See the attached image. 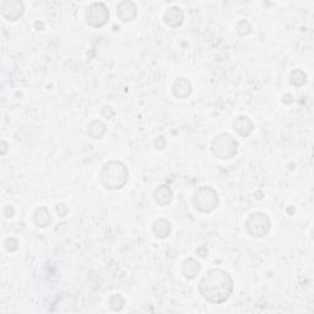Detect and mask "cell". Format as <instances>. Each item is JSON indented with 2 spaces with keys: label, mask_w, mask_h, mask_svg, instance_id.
Here are the masks:
<instances>
[{
  "label": "cell",
  "mask_w": 314,
  "mask_h": 314,
  "mask_svg": "<svg viewBox=\"0 0 314 314\" xmlns=\"http://www.w3.org/2000/svg\"><path fill=\"white\" fill-rule=\"evenodd\" d=\"M233 286L231 275L227 271L222 269H211L200 280L199 292L202 297L210 303L221 304L231 297Z\"/></svg>",
  "instance_id": "6da1fadb"
},
{
  "label": "cell",
  "mask_w": 314,
  "mask_h": 314,
  "mask_svg": "<svg viewBox=\"0 0 314 314\" xmlns=\"http://www.w3.org/2000/svg\"><path fill=\"white\" fill-rule=\"evenodd\" d=\"M100 178L106 189L118 190L128 183L129 172L127 167L119 161H108L103 164L100 172Z\"/></svg>",
  "instance_id": "7a4b0ae2"
},
{
  "label": "cell",
  "mask_w": 314,
  "mask_h": 314,
  "mask_svg": "<svg viewBox=\"0 0 314 314\" xmlns=\"http://www.w3.org/2000/svg\"><path fill=\"white\" fill-rule=\"evenodd\" d=\"M211 152L220 160H230L238 152L237 140L229 133H220L212 139Z\"/></svg>",
  "instance_id": "3957f363"
},
{
  "label": "cell",
  "mask_w": 314,
  "mask_h": 314,
  "mask_svg": "<svg viewBox=\"0 0 314 314\" xmlns=\"http://www.w3.org/2000/svg\"><path fill=\"white\" fill-rule=\"evenodd\" d=\"M195 209L203 214H210L219 206V194L211 187H200L193 198Z\"/></svg>",
  "instance_id": "277c9868"
},
{
  "label": "cell",
  "mask_w": 314,
  "mask_h": 314,
  "mask_svg": "<svg viewBox=\"0 0 314 314\" xmlns=\"http://www.w3.org/2000/svg\"><path fill=\"white\" fill-rule=\"evenodd\" d=\"M270 219L265 212L255 211L250 214L246 220V229L248 233L254 238H263L270 231Z\"/></svg>",
  "instance_id": "5b68a950"
},
{
  "label": "cell",
  "mask_w": 314,
  "mask_h": 314,
  "mask_svg": "<svg viewBox=\"0 0 314 314\" xmlns=\"http://www.w3.org/2000/svg\"><path fill=\"white\" fill-rule=\"evenodd\" d=\"M109 20V10L103 3H94L86 11V22L89 26L100 28L106 25Z\"/></svg>",
  "instance_id": "8992f818"
},
{
  "label": "cell",
  "mask_w": 314,
  "mask_h": 314,
  "mask_svg": "<svg viewBox=\"0 0 314 314\" xmlns=\"http://www.w3.org/2000/svg\"><path fill=\"white\" fill-rule=\"evenodd\" d=\"M2 15L9 21H17L25 13V7L21 0H3L0 4Z\"/></svg>",
  "instance_id": "52a82bcc"
},
{
  "label": "cell",
  "mask_w": 314,
  "mask_h": 314,
  "mask_svg": "<svg viewBox=\"0 0 314 314\" xmlns=\"http://www.w3.org/2000/svg\"><path fill=\"white\" fill-rule=\"evenodd\" d=\"M137 15V8L135 3L131 0H124V2L119 3L117 7V16L119 17L123 22H130V21L135 20Z\"/></svg>",
  "instance_id": "ba28073f"
},
{
  "label": "cell",
  "mask_w": 314,
  "mask_h": 314,
  "mask_svg": "<svg viewBox=\"0 0 314 314\" xmlns=\"http://www.w3.org/2000/svg\"><path fill=\"white\" fill-rule=\"evenodd\" d=\"M232 129L242 137H248L254 130V124L250 121L249 117L247 116H238L237 118L233 121Z\"/></svg>",
  "instance_id": "9c48e42d"
},
{
  "label": "cell",
  "mask_w": 314,
  "mask_h": 314,
  "mask_svg": "<svg viewBox=\"0 0 314 314\" xmlns=\"http://www.w3.org/2000/svg\"><path fill=\"white\" fill-rule=\"evenodd\" d=\"M163 20L169 27H179L182 26L184 21V14L179 7H171L167 9V11L163 15Z\"/></svg>",
  "instance_id": "30bf717a"
},
{
  "label": "cell",
  "mask_w": 314,
  "mask_h": 314,
  "mask_svg": "<svg viewBox=\"0 0 314 314\" xmlns=\"http://www.w3.org/2000/svg\"><path fill=\"white\" fill-rule=\"evenodd\" d=\"M191 91H193L191 82L188 79H185V77H178L172 85V94L177 98L189 97Z\"/></svg>",
  "instance_id": "8fae6325"
},
{
  "label": "cell",
  "mask_w": 314,
  "mask_h": 314,
  "mask_svg": "<svg viewBox=\"0 0 314 314\" xmlns=\"http://www.w3.org/2000/svg\"><path fill=\"white\" fill-rule=\"evenodd\" d=\"M152 196H154L155 203H156L157 205L166 206V205L171 204V202L173 199V193H172L171 188H169V185L162 184V185H158L156 189L154 190Z\"/></svg>",
  "instance_id": "7c38bea8"
},
{
  "label": "cell",
  "mask_w": 314,
  "mask_h": 314,
  "mask_svg": "<svg viewBox=\"0 0 314 314\" xmlns=\"http://www.w3.org/2000/svg\"><path fill=\"white\" fill-rule=\"evenodd\" d=\"M181 270L182 274L184 275V277L191 280L194 279V277H196V275L200 273V270H202V265H200V263L196 259L188 258L182 263Z\"/></svg>",
  "instance_id": "4fadbf2b"
},
{
  "label": "cell",
  "mask_w": 314,
  "mask_h": 314,
  "mask_svg": "<svg viewBox=\"0 0 314 314\" xmlns=\"http://www.w3.org/2000/svg\"><path fill=\"white\" fill-rule=\"evenodd\" d=\"M32 220H34L36 226L41 227V229H46V227L49 226L50 222H52V216H50L49 210H48L46 206H40V208H37L35 210Z\"/></svg>",
  "instance_id": "5bb4252c"
},
{
  "label": "cell",
  "mask_w": 314,
  "mask_h": 314,
  "mask_svg": "<svg viewBox=\"0 0 314 314\" xmlns=\"http://www.w3.org/2000/svg\"><path fill=\"white\" fill-rule=\"evenodd\" d=\"M152 232L158 238H167L172 232L171 222L166 219H157L152 223Z\"/></svg>",
  "instance_id": "9a60e30c"
},
{
  "label": "cell",
  "mask_w": 314,
  "mask_h": 314,
  "mask_svg": "<svg viewBox=\"0 0 314 314\" xmlns=\"http://www.w3.org/2000/svg\"><path fill=\"white\" fill-rule=\"evenodd\" d=\"M106 131H107L106 124H104L102 121H100V119H94V121L90 122L88 127V134L90 137H92V139L96 140L102 139L104 134H106Z\"/></svg>",
  "instance_id": "2e32d148"
},
{
  "label": "cell",
  "mask_w": 314,
  "mask_h": 314,
  "mask_svg": "<svg viewBox=\"0 0 314 314\" xmlns=\"http://www.w3.org/2000/svg\"><path fill=\"white\" fill-rule=\"evenodd\" d=\"M307 82V74L302 69H295L290 74V83L296 88H301Z\"/></svg>",
  "instance_id": "e0dca14e"
},
{
  "label": "cell",
  "mask_w": 314,
  "mask_h": 314,
  "mask_svg": "<svg viewBox=\"0 0 314 314\" xmlns=\"http://www.w3.org/2000/svg\"><path fill=\"white\" fill-rule=\"evenodd\" d=\"M124 304H125V300L122 295H118V294L112 295L108 300V306L110 309L115 310V312H119V310L123 309Z\"/></svg>",
  "instance_id": "ac0fdd59"
},
{
  "label": "cell",
  "mask_w": 314,
  "mask_h": 314,
  "mask_svg": "<svg viewBox=\"0 0 314 314\" xmlns=\"http://www.w3.org/2000/svg\"><path fill=\"white\" fill-rule=\"evenodd\" d=\"M236 31H237L239 36H247L252 32V26H250V23L247 20H241L236 25Z\"/></svg>",
  "instance_id": "d6986e66"
},
{
  "label": "cell",
  "mask_w": 314,
  "mask_h": 314,
  "mask_svg": "<svg viewBox=\"0 0 314 314\" xmlns=\"http://www.w3.org/2000/svg\"><path fill=\"white\" fill-rule=\"evenodd\" d=\"M3 246H4V248L8 250L9 253H13L17 249V247H19V241H17V239L14 238V237H9V238L5 239L4 243H3Z\"/></svg>",
  "instance_id": "ffe728a7"
},
{
  "label": "cell",
  "mask_w": 314,
  "mask_h": 314,
  "mask_svg": "<svg viewBox=\"0 0 314 314\" xmlns=\"http://www.w3.org/2000/svg\"><path fill=\"white\" fill-rule=\"evenodd\" d=\"M101 115H102V117H104L106 119H112L113 117H115L116 112L110 106H104L102 110H101Z\"/></svg>",
  "instance_id": "44dd1931"
},
{
  "label": "cell",
  "mask_w": 314,
  "mask_h": 314,
  "mask_svg": "<svg viewBox=\"0 0 314 314\" xmlns=\"http://www.w3.org/2000/svg\"><path fill=\"white\" fill-rule=\"evenodd\" d=\"M55 211H56V214H58L61 217H65V216H67L69 209L65 204H63V203H59V204L55 205Z\"/></svg>",
  "instance_id": "7402d4cb"
},
{
  "label": "cell",
  "mask_w": 314,
  "mask_h": 314,
  "mask_svg": "<svg viewBox=\"0 0 314 314\" xmlns=\"http://www.w3.org/2000/svg\"><path fill=\"white\" fill-rule=\"evenodd\" d=\"M3 215H4V216L7 217V219H11V217H14L15 216L14 206H11V205L5 206L4 211H3Z\"/></svg>",
  "instance_id": "603a6c76"
},
{
  "label": "cell",
  "mask_w": 314,
  "mask_h": 314,
  "mask_svg": "<svg viewBox=\"0 0 314 314\" xmlns=\"http://www.w3.org/2000/svg\"><path fill=\"white\" fill-rule=\"evenodd\" d=\"M166 139H164L163 136H160L157 137L156 141H155V146H156V149H158V150H162L163 148H166Z\"/></svg>",
  "instance_id": "cb8c5ba5"
},
{
  "label": "cell",
  "mask_w": 314,
  "mask_h": 314,
  "mask_svg": "<svg viewBox=\"0 0 314 314\" xmlns=\"http://www.w3.org/2000/svg\"><path fill=\"white\" fill-rule=\"evenodd\" d=\"M0 144H2V151H0V155H2V156H4V155L7 154L9 145H8V142L5 141V140H2V141H0Z\"/></svg>",
  "instance_id": "d4e9b609"
},
{
  "label": "cell",
  "mask_w": 314,
  "mask_h": 314,
  "mask_svg": "<svg viewBox=\"0 0 314 314\" xmlns=\"http://www.w3.org/2000/svg\"><path fill=\"white\" fill-rule=\"evenodd\" d=\"M283 103H291L292 102V96L290 94H287L283 96V100H282Z\"/></svg>",
  "instance_id": "484cf974"
}]
</instances>
